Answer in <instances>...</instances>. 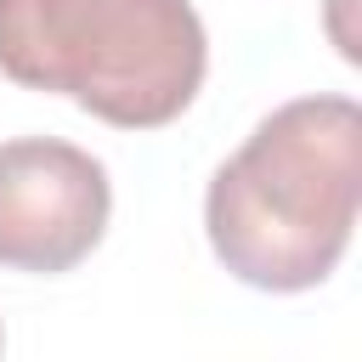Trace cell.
I'll use <instances>...</instances> for the list:
<instances>
[{
	"mask_svg": "<svg viewBox=\"0 0 362 362\" xmlns=\"http://www.w3.org/2000/svg\"><path fill=\"white\" fill-rule=\"evenodd\" d=\"M209 68L192 0H0V74L113 130L175 124Z\"/></svg>",
	"mask_w": 362,
	"mask_h": 362,
	"instance_id": "2",
	"label": "cell"
},
{
	"mask_svg": "<svg viewBox=\"0 0 362 362\" xmlns=\"http://www.w3.org/2000/svg\"><path fill=\"white\" fill-rule=\"evenodd\" d=\"M113 215L102 158L57 136L0 141V266L57 277L90 260Z\"/></svg>",
	"mask_w": 362,
	"mask_h": 362,
	"instance_id": "3",
	"label": "cell"
},
{
	"mask_svg": "<svg viewBox=\"0 0 362 362\" xmlns=\"http://www.w3.org/2000/svg\"><path fill=\"white\" fill-rule=\"evenodd\" d=\"M0 351H6V334H0Z\"/></svg>",
	"mask_w": 362,
	"mask_h": 362,
	"instance_id": "4",
	"label": "cell"
},
{
	"mask_svg": "<svg viewBox=\"0 0 362 362\" xmlns=\"http://www.w3.org/2000/svg\"><path fill=\"white\" fill-rule=\"evenodd\" d=\"M362 204V107L294 96L209 175L204 232L215 260L266 294H305L345 260Z\"/></svg>",
	"mask_w": 362,
	"mask_h": 362,
	"instance_id": "1",
	"label": "cell"
}]
</instances>
